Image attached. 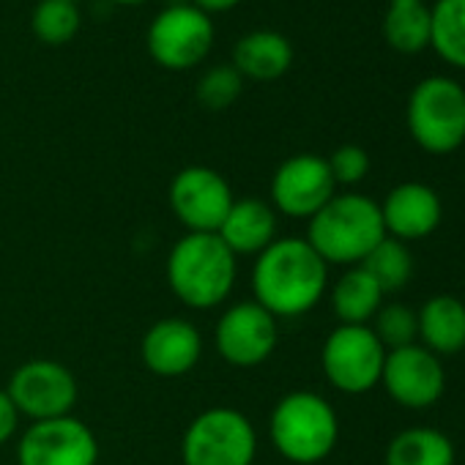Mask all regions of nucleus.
Segmentation results:
<instances>
[{"instance_id": "11", "label": "nucleus", "mask_w": 465, "mask_h": 465, "mask_svg": "<svg viewBox=\"0 0 465 465\" xmlns=\"http://www.w3.org/2000/svg\"><path fill=\"white\" fill-rule=\"evenodd\" d=\"M232 200L236 194L227 178L205 164H189L178 170L167 189L170 211L186 227V232H216Z\"/></svg>"}, {"instance_id": "29", "label": "nucleus", "mask_w": 465, "mask_h": 465, "mask_svg": "<svg viewBox=\"0 0 465 465\" xmlns=\"http://www.w3.org/2000/svg\"><path fill=\"white\" fill-rule=\"evenodd\" d=\"M20 424H23V416L15 400L9 397L6 389H0V446H6L9 440L20 435Z\"/></svg>"}, {"instance_id": "22", "label": "nucleus", "mask_w": 465, "mask_h": 465, "mask_svg": "<svg viewBox=\"0 0 465 465\" xmlns=\"http://www.w3.org/2000/svg\"><path fill=\"white\" fill-rule=\"evenodd\" d=\"M383 39L394 53L416 55L430 47V6L424 0H389Z\"/></svg>"}, {"instance_id": "3", "label": "nucleus", "mask_w": 465, "mask_h": 465, "mask_svg": "<svg viewBox=\"0 0 465 465\" xmlns=\"http://www.w3.org/2000/svg\"><path fill=\"white\" fill-rule=\"evenodd\" d=\"M304 239L326 266H361L364 258L386 239L381 205L359 192L334 194L307 222Z\"/></svg>"}, {"instance_id": "9", "label": "nucleus", "mask_w": 465, "mask_h": 465, "mask_svg": "<svg viewBox=\"0 0 465 465\" xmlns=\"http://www.w3.org/2000/svg\"><path fill=\"white\" fill-rule=\"evenodd\" d=\"M280 342V321L258 302L230 304L213 326V348L222 361L239 370L269 361Z\"/></svg>"}, {"instance_id": "15", "label": "nucleus", "mask_w": 465, "mask_h": 465, "mask_svg": "<svg viewBox=\"0 0 465 465\" xmlns=\"http://www.w3.org/2000/svg\"><path fill=\"white\" fill-rule=\"evenodd\" d=\"M140 356L156 378L189 375L203 359V334L186 318H162L143 334Z\"/></svg>"}, {"instance_id": "16", "label": "nucleus", "mask_w": 465, "mask_h": 465, "mask_svg": "<svg viewBox=\"0 0 465 465\" xmlns=\"http://www.w3.org/2000/svg\"><path fill=\"white\" fill-rule=\"evenodd\" d=\"M378 205H381L386 236L402 244L432 236L443 219V203L438 192L419 181L397 183Z\"/></svg>"}, {"instance_id": "21", "label": "nucleus", "mask_w": 465, "mask_h": 465, "mask_svg": "<svg viewBox=\"0 0 465 465\" xmlns=\"http://www.w3.org/2000/svg\"><path fill=\"white\" fill-rule=\"evenodd\" d=\"M383 465H454V443L435 427H408L389 440Z\"/></svg>"}, {"instance_id": "8", "label": "nucleus", "mask_w": 465, "mask_h": 465, "mask_svg": "<svg viewBox=\"0 0 465 465\" xmlns=\"http://www.w3.org/2000/svg\"><path fill=\"white\" fill-rule=\"evenodd\" d=\"M386 353L370 326H337L321 348V367L337 391L364 394L381 383Z\"/></svg>"}, {"instance_id": "6", "label": "nucleus", "mask_w": 465, "mask_h": 465, "mask_svg": "<svg viewBox=\"0 0 465 465\" xmlns=\"http://www.w3.org/2000/svg\"><path fill=\"white\" fill-rule=\"evenodd\" d=\"M258 430L252 419L230 405L200 411L183 430V465H255Z\"/></svg>"}, {"instance_id": "5", "label": "nucleus", "mask_w": 465, "mask_h": 465, "mask_svg": "<svg viewBox=\"0 0 465 465\" xmlns=\"http://www.w3.org/2000/svg\"><path fill=\"white\" fill-rule=\"evenodd\" d=\"M413 143L432 153H454L465 143V88L443 74L424 77L408 99L405 110Z\"/></svg>"}, {"instance_id": "10", "label": "nucleus", "mask_w": 465, "mask_h": 465, "mask_svg": "<svg viewBox=\"0 0 465 465\" xmlns=\"http://www.w3.org/2000/svg\"><path fill=\"white\" fill-rule=\"evenodd\" d=\"M17 411L28 421H47L72 416L80 386L74 372L53 359H31L20 364L6 386Z\"/></svg>"}, {"instance_id": "20", "label": "nucleus", "mask_w": 465, "mask_h": 465, "mask_svg": "<svg viewBox=\"0 0 465 465\" xmlns=\"http://www.w3.org/2000/svg\"><path fill=\"white\" fill-rule=\"evenodd\" d=\"M381 307L383 291L361 266L348 269L331 285V310L340 326H370Z\"/></svg>"}, {"instance_id": "26", "label": "nucleus", "mask_w": 465, "mask_h": 465, "mask_svg": "<svg viewBox=\"0 0 465 465\" xmlns=\"http://www.w3.org/2000/svg\"><path fill=\"white\" fill-rule=\"evenodd\" d=\"M197 102L208 110H227L244 91V77L236 72L232 64L211 66L197 80Z\"/></svg>"}, {"instance_id": "7", "label": "nucleus", "mask_w": 465, "mask_h": 465, "mask_svg": "<svg viewBox=\"0 0 465 465\" xmlns=\"http://www.w3.org/2000/svg\"><path fill=\"white\" fill-rule=\"evenodd\" d=\"M148 55L167 72L200 66L213 47V20L192 4L167 6L153 17L145 34Z\"/></svg>"}, {"instance_id": "28", "label": "nucleus", "mask_w": 465, "mask_h": 465, "mask_svg": "<svg viewBox=\"0 0 465 465\" xmlns=\"http://www.w3.org/2000/svg\"><path fill=\"white\" fill-rule=\"evenodd\" d=\"M329 170L337 186H356L367 178L370 173V153L361 145H340L329 159Z\"/></svg>"}, {"instance_id": "27", "label": "nucleus", "mask_w": 465, "mask_h": 465, "mask_svg": "<svg viewBox=\"0 0 465 465\" xmlns=\"http://www.w3.org/2000/svg\"><path fill=\"white\" fill-rule=\"evenodd\" d=\"M375 337L381 340V345L386 351H397L405 345H413L419 340V323H416V312L405 304H383L375 318L372 326Z\"/></svg>"}, {"instance_id": "2", "label": "nucleus", "mask_w": 465, "mask_h": 465, "mask_svg": "<svg viewBox=\"0 0 465 465\" xmlns=\"http://www.w3.org/2000/svg\"><path fill=\"white\" fill-rule=\"evenodd\" d=\"M164 277L170 293L189 310L222 307L239 280V258L216 232H183L170 247Z\"/></svg>"}, {"instance_id": "31", "label": "nucleus", "mask_w": 465, "mask_h": 465, "mask_svg": "<svg viewBox=\"0 0 465 465\" xmlns=\"http://www.w3.org/2000/svg\"><path fill=\"white\" fill-rule=\"evenodd\" d=\"M115 4H121V6H140V4H145V0H115Z\"/></svg>"}, {"instance_id": "30", "label": "nucleus", "mask_w": 465, "mask_h": 465, "mask_svg": "<svg viewBox=\"0 0 465 465\" xmlns=\"http://www.w3.org/2000/svg\"><path fill=\"white\" fill-rule=\"evenodd\" d=\"M242 0H192V6H197L200 12H205L208 17L211 15H224L230 9H236Z\"/></svg>"}, {"instance_id": "19", "label": "nucleus", "mask_w": 465, "mask_h": 465, "mask_svg": "<svg viewBox=\"0 0 465 465\" xmlns=\"http://www.w3.org/2000/svg\"><path fill=\"white\" fill-rule=\"evenodd\" d=\"M416 323L421 345L438 359L465 351V302L457 296L427 299L416 312Z\"/></svg>"}, {"instance_id": "1", "label": "nucleus", "mask_w": 465, "mask_h": 465, "mask_svg": "<svg viewBox=\"0 0 465 465\" xmlns=\"http://www.w3.org/2000/svg\"><path fill=\"white\" fill-rule=\"evenodd\" d=\"M252 302L277 321L312 312L329 291V266L307 239L285 236L269 244L252 266Z\"/></svg>"}, {"instance_id": "32", "label": "nucleus", "mask_w": 465, "mask_h": 465, "mask_svg": "<svg viewBox=\"0 0 465 465\" xmlns=\"http://www.w3.org/2000/svg\"><path fill=\"white\" fill-rule=\"evenodd\" d=\"M69 4H80V0H69Z\"/></svg>"}, {"instance_id": "25", "label": "nucleus", "mask_w": 465, "mask_h": 465, "mask_svg": "<svg viewBox=\"0 0 465 465\" xmlns=\"http://www.w3.org/2000/svg\"><path fill=\"white\" fill-rule=\"evenodd\" d=\"M31 28L42 45H69L80 31V9L69 0H39V6L31 15Z\"/></svg>"}, {"instance_id": "17", "label": "nucleus", "mask_w": 465, "mask_h": 465, "mask_svg": "<svg viewBox=\"0 0 465 465\" xmlns=\"http://www.w3.org/2000/svg\"><path fill=\"white\" fill-rule=\"evenodd\" d=\"M280 227V213L263 197H236L219 224L216 236L236 258H258L269 244H274Z\"/></svg>"}, {"instance_id": "12", "label": "nucleus", "mask_w": 465, "mask_h": 465, "mask_svg": "<svg viewBox=\"0 0 465 465\" xmlns=\"http://www.w3.org/2000/svg\"><path fill=\"white\" fill-rule=\"evenodd\" d=\"M17 462L20 465H96L99 440L96 432L72 416L31 421L17 435Z\"/></svg>"}, {"instance_id": "23", "label": "nucleus", "mask_w": 465, "mask_h": 465, "mask_svg": "<svg viewBox=\"0 0 465 465\" xmlns=\"http://www.w3.org/2000/svg\"><path fill=\"white\" fill-rule=\"evenodd\" d=\"M430 47L443 64L465 72V0H435L430 6Z\"/></svg>"}, {"instance_id": "13", "label": "nucleus", "mask_w": 465, "mask_h": 465, "mask_svg": "<svg viewBox=\"0 0 465 465\" xmlns=\"http://www.w3.org/2000/svg\"><path fill=\"white\" fill-rule=\"evenodd\" d=\"M272 208L291 219H312L334 194L329 162L318 153H296L272 175Z\"/></svg>"}, {"instance_id": "14", "label": "nucleus", "mask_w": 465, "mask_h": 465, "mask_svg": "<svg viewBox=\"0 0 465 465\" xmlns=\"http://www.w3.org/2000/svg\"><path fill=\"white\" fill-rule=\"evenodd\" d=\"M381 386L397 405L421 411L440 400L446 389V372L435 353L413 342L386 353Z\"/></svg>"}, {"instance_id": "4", "label": "nucleus", "mask_w": 465, "mask_h": 465, "mask_svg": "<svg viewBox=\"0 0 465 465\" xmlns=\"http://www.w3.org/2000/svg\"><path fill=\"white\" fill-rule=\"evenodd\" d=\"M269 438L288 462L318 465L340 440V419L334 405L318 391H288L272 408Z\"/></svg>"}, {"instance_id": "18", "label": "nucleus", "mask_w": 465, "mask_h": 465, "mask_svg": "<svg viewBox=\"0 0 465 465\" xmlns=\"http://www.w3.org/2000/svg\"><path fill=\"white\" fill-rule=\"evenodd\" d=\"M232 66L244 80L274 83L293 66V47L280 31H252L232 47Z\"/></svg>"}, {"instance_id": "24", "label": "nucleus", "mask_w": 465, "mask_h": 465, "mask_svg": "<svg viewBox=\"0 0 465 465\" xmlns=\"http://www.w3.org/2000/svg\"><path fill=\"white\" fill-rule=\"evenodd\" d=\"M361 269L378 282V288L386 293H397L402 291L411 277H413V255L408 250V244L397 242V239H383L361 263Z\"/></svg>"}]
</instances>
